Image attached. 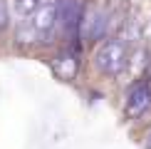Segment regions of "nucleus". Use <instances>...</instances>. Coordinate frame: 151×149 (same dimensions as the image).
Listing matches in <instances>:
<instances>
[{"mask_svg":"<svg viewBox=\"0 0 151 149\" xmlns=\"http://www.w3.org/2000/svg\"><path fill=\"white\" fill-rule=\"evenodd\" d=\"M10 22V8H8V0H0V33L8 27Z\"/></svg>","mask_w":151,"mask_h":149,"instance_id":"1a4fd4ad","label":"nucleus"},{"mask_svg":"<svg viewBox=\"0 0 151 149\" xmlns=\"http://www.w3.org/2000/svg\"><path fill=\"white\" fill-rule=\"evenodd\" d=\"M42 5V0H15L12 3V10H15V17L20 22H25L27 17L35 15V10Z\"/></svg>","mask_w":151,"mask_h":149,"instance_id":"0eeeda50","label":"nucleus"},{"mask_svg":"<svg viewBox=\"0 0 151 149\" xmlns=\"http://www.w3.org/2000/svg\"><path fill=\"white\" fill-rule=\"evenodd\" d=\"M144 147H146V149H151V129L146 132V139H144Z\"/></svg>","mask_w":151,"mask_h":149,"instance_id":"9d476101","label":"nucleus"},{"mask_svg":"<svg viewBox=\"0 0 151 149\" xmlns=\"http://www.w3.org/2000/svg\"><path fill=\"white\" fill-rule=\"evenodd\" d=\"M94 67L106 77H116L127 67V45L122 40H106L94 52Z\"/></svg>","mask_w":151,"mask_h":149,"instance_id":"f257e3e1","label":"nucleus"},{"mask_svg":"<svg viewBox=\"0 0 151 149\" xmlns=\"http://www.w3.org/2000/svg\"><path fill=\"white\" fill-rule=\"evenodd\" d=\"M84 8L79 0H60L57 3V25L65 35H74L82 25Z\"/></svg>","mask_w":151,"mask_h":149,"instance_id":"7ed1b4c3","label":"nucleus"},{"mask_svg":"<svg viewBox=\"0 0 151 149\" xmlns=\"http://www.w3.org/2000/svg\"><path fill=\"white\" fill-rule=\"evenodd\" d=\"M111 27V15L104 5H87L84 8V17H82L79 33L84 40H102Z\"/></svg>","mask_w":151,"mask_h":149,"instance_id":"f03ea898","label":"nucleus"},{"mask_svg":"<svg viewBox=\"0 0 151 149\" xmlns=\"http://www.w3.org/2000/svg\"><path fill=\"white\" fill-rule=\"evenodd\" d=\"M30 25L35 27V33H37V37H40V42H47V37L52 35L55 25H57V3H50V0H45V3L35 10V15L30 17Z\"/></svg>","mask_w":151,"mask_h":149,"instance_id":"20e7f679","label":"nucleus"},{"mask_svg":"<svg viewBox=\"0 0 151 149\" xmlns=\"http://www.w3.org/2000/svg\"><path fill=\"white\" fill-rule=\"evenodd\" d=\"M37 40H40V37H37L35 27L30 22H22L20 30L15 33V45H32V42H37Z\"/></svg>","mask_w":151,"mask_h":149,"instance_id":"6e6552de","label":"nucleus"},{"mask_svg":"<svg viewBox=\"0 0 151 149\" xmlns=\"http://www.w3.org/2000/svg\"><path fill=\"white\" fill-rule=\"evenodd\" d=\"M149 109H151V85L149 82H136L127 95V107H124V112H127V117H131V119H139L144 112H149Z\"/></svg>","mask_w":151,"mask_h":149,"instance_id":"39448f33","label":"nucleus"},{"mask_svg":"<svg viewBox=\"0 0 151 149\" xmlns=\"http://www.w3.org/2000/svg\"><path fill=\"white\" fill-rule=\"evenodd\" d=\"M52 67H55V74H57L60 80L72 82V80L77 77V72H79V50L77 52H74V50H65L60 57H55Z\"/></svg>","mask_w":151,"mask_h":149,"instance_id":"423d86ee","label":"nucleus"}]
</instances>
